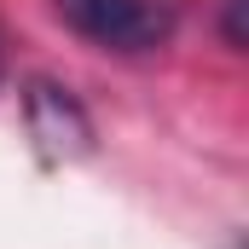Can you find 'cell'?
Here are the masks:
<instances>
[{
	"label": "cell",
	"instance_id": "3",
	"mask_svg": "<svg viewBox=\"0 0 249 249\" xmlns=\"http://www.w3.org/2000/svg\"><path fill=\"white\" fill-rule=\"evenodd\" d=\"M238 6H244V0H226V41H232V47H244V29H238Z\"/></svg>",
	"mask_w": 249,
	"mask_h": 249
},
{
	"label": "cell",
	"instance_id": "2",
	"mask_svg": "<svg viewBox=\"0 0 249 249\" xmlns=\"http://www.w3.org/2000/svg\"><path fill=\"white\" fill-rule=\"evenodd\" d=\"M29 127H35V139H41L53 157H75V151H87V139H93L81 105H75L64 87H53V81H35V87H29Z\"/></svg>",
	"mask_w": 249,
	"mask_h": 249
},
{
	"label": "cell",
	"instance_id": "1",
	"mask_svg": "<svg viewBox=\"0 0 249 249\" xmlns=\"http://www.w3.org/2000/svg\"><path fill=\"white\" fill-rule=\"evenodd\" d=\"M58 18L105 53H157L174 35V0H58Z\"/></svg>",
	"mask_w": 249,
	"mask_h": 249
},
{
	"label": "cell",
	"instance_id": "4",
	"mask_svg": "<svg viewBox=\"0 0 249 249\" xmlns=\"http://www.w3.org/2000/svg\"><path fill=\"white\" fill-rule=\"evenodd\" d=\"M0 81H6V29H0Z\"/></svg>",
	"mask_w": 249,
	"mask_h": 249
}]
</instances>
